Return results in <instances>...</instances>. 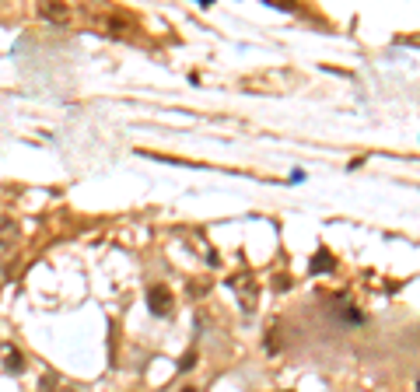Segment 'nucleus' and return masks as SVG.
<instances>
[{
    "label": "nucleus",
    "mask_w": 420,
    "mask_h": 392,
    "mask_svg": "<svg viewBox=\"0 0 420 392\" xmlns=\"http://www.w3.org/2000/svg\"><path fill=\"white\" fill-rule=\"evenodd\" d=\"M231 291L238 295V301H242V312H256V301H259V284H256V277L249 273V270H242V273H235L231 280Z\"/></svg>",
    "instance_id": "f257e3e1"
},
{
    "label": "nucleus",
    "mask_w": 420,
    "mask_h": 392,
    "mask_svg": "<svg viewBox=\"0 0 420 392\" xmlns=\"http://www.w3.org/2000/svg\"><path fill=\"white\" fill-rule=\"evenodd\" d=\"M147 308H151V315H158V319H169V315L175 312V295H172V288H169V284H151V291H147Z\"/></svg>",
    "instance_id": "f03ea898"
},
{
    "label": "nucleus",
    "mask_w": 420,
    "mask_h": 392,
    "mask_svg": "<svg viewBox=\"0 0 420 392\" xmlns=\"http://www.w3.org/2000/svg\"><path fill=\"white\" fill-rule=\"evenodd\" d=\"M308 270H312V273H333V270H336V259H333V256H330L326 249H319V252L312 256Z\"/></svg>",
    "instance_id": "7ed1b4c3"
},
{
    "label": "nucleus",
    "mask_w": 420,
    "mask_h": 392,
    "mask_svg": "<svg viewBox=\"0 0 420 392\" xmlns=\"http://www.w3.org/2000/svg\"><path fill=\"white\" fill-rule=\"evenodd\" d=\"M15 239H18V224L11 217H0V249L15 245Z\"/></svg>",
    "instance_id": "20e7f679"
},
{
    "label": "nucleus",
    "mask_w": 420,
    "mask_h": 392,
    "mask_svg": "<svg viewBox=\"0 0 420 392\" xmlns=\"http://www.w3.org/2000/svg\"><path fill=\"white\" fill-rule=\"evenodd\" d=\"M39 15L49 18V21H67V18H70V8H64V4H42Z\"/></svg>",
    "instance_id": "39448f33"
},
{
    "label": "nucleus",
    "mask_w": 420,
    "mask_h": 392,
    "mask_svg": "<svg viewBox=\"0 0 420 392\" xmlns=\"http://www.w3.org/2000/svg\"><path fill=\"white\" fill-rule=\"evenodd\" d=\"M4 371H8V375H21V371H25V354H21V351H8Z\"/></svg>",
    "instance_id": "423d86ee"
},
{
    "label": "nucleus",
    "mask_w": 420,
    "mask_h": 392,
    "mask_svg": "<svg viewBox=\"0 0 420 392\" xmlns=\"http://www.w3.org/2000/svg\"><path fill=\"white\" fill-rule=\"evenodd\" d=\"M340 312H343V322H364V315H361L354 305H343Z\"/></svg>",
    "instance_id": "0eeeda50"
},
{
    "label": "nucleus",
    "mask_w": 420,
    "mask_h": 392,
    "mask_svg": "<svg viewBox=\"0 0 420 392\" xmlns=\"http://www.w3.org/2000/svg\"><path fill=\"white\" fill-rule=\"evenodd\" d=\"M193 364H196V351H186V357L179 361V371H193Z\"/></svg>",
    "instance_id": "6e6552de"
},
{
    "label": "nucleus",
    "mask_w": 420,
    "mask_h": 392,
    "mask_svg": "<svg viewBox=\"0 0 420 392\" xmlns=\"http://www.w3.org/2000/svg\"><path fill=\"white\" fill-rule=\"evenodd\" d=\"M189 295H193V298L207 295V280H193V288H189Z\"/></svg>",
    "instance_id": "1a4fd4ad"
},
{
    "label": "nucleus",
    "mask_w": 420,
    "mask_h": 392,
    "mask_svg": "<svg viewBox=\"0 0 420 392\" xmlns=\"http://www.w3.org/2000/svg\"><path fill=\"white\" fill-rule=\"evenodd\" d=\"M182 392H196V389H182Z\"/></svg>",
    "instance_id": "9d476101"
}]
</instances>
